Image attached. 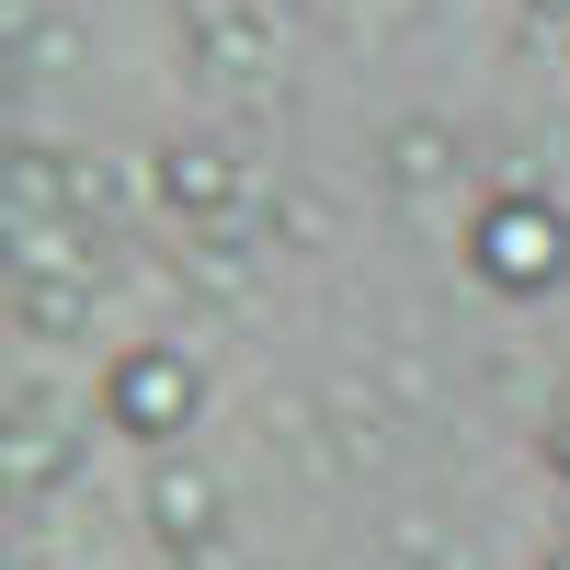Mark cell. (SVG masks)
<instances>
[{
	"label": "cell",
	"instance_id": "1",
	"mask_svg": "<svg viewBox=\"0 0 570 570\" xmlns=\"http://www.w3.org/2000/svg\"><path fill=\"white\" fill-rule=\"evenodd\" d=\"M468 285H491V297L537 308L570 285V206L537 195V183H513V195H480V217H468Z\"/></svg>",
	"mask_w": 570,
	"mask_h": 570
},
{
	"label": "cell",
	"instance_id": "2",
	"mask_svg": "<svg viewBox=\"0 0 570 570\" xmlns=\"http://www.w3.org/2000/svg\"><path fill=\"white\" fill-rule=\"evenodd\" d=\"M195 411H206V365L183 354V343H126L104 365V422H115V445H183L195 434Z\"/></svg>",
	"mask_w": 570,
	"mask_h": 570
},
{
	"label": "cell",
	"instance_id": "3",
	"mask_svg": "<svg viewBox=\"0 0 570 570\" xmlns=\"http://www.w3.org/2000/svg\"><path fill=\"white\" fill-rule=\"evenodd\" d=\"M0 206L12 217H69V228H115L126 217V171H104L91 149H58V137H12Z\"/></svg>",
	"mask_w": 570,
	"mask_h": 570
},
{
	"label": "cell",
	"instance_id": "4",
	"mask_svg": "<svg viewBox=\"0 0 570 570\" xmlns=\"http://www.w3.org/2000/svg\"><path fill=\"white\" fill-rule=\"evenodd\" d=\"M149 183H160V206H171V217H195V228H206V240L240 217V160H228L217 137H171V149L149 160Z\"/></svg>",
	"mask_w": 570,
	"mask_h": 570
},
{
	"label": "cell",
	"instance_id": "5",
	"mask_svg": "<svg viewBox=\"0 0 570 570\" xmlns=\"http://www.w3.org/2000/svg\"><path fill=\"white\" fill-rule=\"evenodd\" d=\"M183 46L217 80H263L274 69V0H183Z\"/></svg>",
	"mask_w": 570,
	"mask_h": 570
},
{
	"label": "cell",
	"instance_id": "6",
	"mask_svg": "<svg viewBox=\"0 0 570 570\" xmlns=\"http://www.w3.org/2000/svg\"><path fill=\"white\" fill-rule=\"evenodd\" d=\"M149 525H160V548H171V559H206V548H217V525H228V491L206 480V468H183V456H171L160 480H149Z\"/></svg>",
	"mask_w": 570,
	"mask_h": 570
},
{
	"label": "cell",
	"instance_id": "7",
	"mask_svg": "<svg viewBox=\"0 0 570 570\" xmlns=\"http://www.w3.org/2000/svg\"><path fill=\"white\" fill-rule=\"evenodd\" d=\"M12 331H23V343H80V331H91V274L12 263Z\"/></svg>",
	"mask_w": 570,
	"mask_h": 570
},
{
	"label": "cell",
	"instance_id": "8",
	"mask_svg": "<svg viewBox=\"0 0 570 570\" xmlns=\"http://www.w3.org/2000/svg\"><path fill=\"white\" fill-rule=\"evenodd\" d=\"M0 480H12V502L58 491L69 480V434L46 422V400H12V445H0Z\"/></svg>",
	"mask_w": 570,
	"mask_h": 570
},
{
	"label": "cell",
	"instance_id": "9",
	"mask_svg": "<svg viewBox=\"0 0 570 570\" xmlns=\"http://www.w3.org/2000/svg\"><path fill=\"white\" fill-rule=\"evenodd\" d=\"M376 160H389V183H400V195H445V183H456V126H434V115H400L389 126V149H376Z\"/></svg>",
	"mask_w": 570,
	"mask_h": 570
},
{
	"label": "cell",
	"instance_id": "10",
	"mask_svg": "<svg viewBox=\"0 0 570 570\" xmlns=\"http://www.w3.org/2000/svg\"><path fill=\"white\" fill-rule=\"evenodd\" d=\"M104 228H69V217H12V263H58V274H104Z\"/></svg>",
	"mask_w": 570,
	"mask_h": 570
},
{
	"label": "cell",
	"instance_id": "11",
	"mask_svg": "<svg viewBox=\"0 0 570 570\" xmlns=\"http://www.w3.org/2000/svg\"><path fill=\"white\" fill-rule=\"evenodd\" d=\"M12 69H23V80H69V69H80V23H58V12L12 23Z\"/></svg>",
	"mask_w": 570,
	"mask_h": 570
},
{
	"label": "cell",
	"instance_id": "12",
	"mask_svg": "<svg viewBox=\"0 0 570 570\" xmlns=\"http://www.w3.org/2000/svg\"><path fill=\"white\" fill-rule=\"evenodd\" d=\"M537 456H548V480H559V491H570V400H559V411H548V434H537Z\"/></svg>",
	"mask_w": 570,
	"mask_h": 570
},
{
	"label": "cell",
	"instance_id": "13",
	"mask_svg": "<svg viewBox=\"0 0 570 570\" xmlns=\"http://www.w3.org/2000/svg\"><path fill=\"white\" fill-rule=\"evenodd\" d=\"M548 570H570V548H559V559H548Z\"/></svg>",
	"mask_w": 570,
	"mask_h": 570
},
{
	"label": "cell",
	"instance_id": "14",
	"mask_svg": "<svg viewBox=\"0 0 570 570\" xmlns=\"http://www.w3.org/2000/svg\"><path fill=\"white\" fill-rule=\"evenodd\" d=\"M171 570H195V559H171Z\"/></svg>",
	"mask_w": 570,
	"mask_h": 570
}]
</instances>
